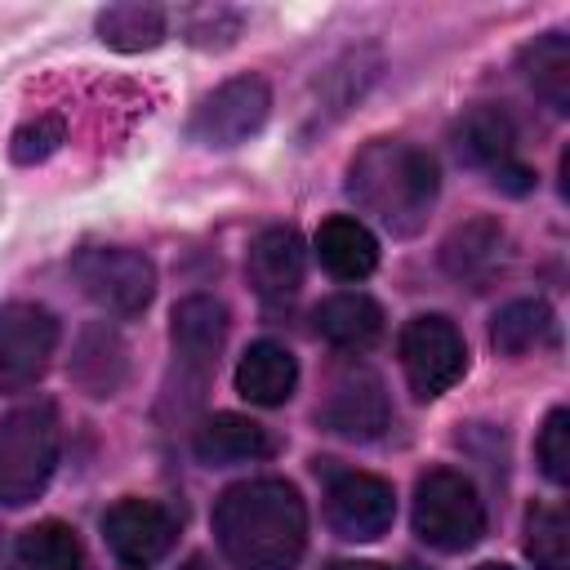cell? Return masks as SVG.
<instances>
[{"instance_id":"603a6c76","label":"cell","mask_w":570,"mask_h":570,"mask_svg":"<svg viewBox=\"0 0 570 570\" xmlns=\"http://www.w3.org/2000/svg\"><path fill=\"white\" fill-rule=\"evenodd\" d=\"M521 67H525L530 89L548 98L552 111H570V40L561 31H548L534 45H525Z\"/></svg>"},{"instance_id":"ffe728a7","label":"cell","mask_w":570,"mask_h":570,"mask_svg":"<svg viewBox=\"0 0 570 570\" xmlns=\"http://www.w3.org/2000/svg\"><path fill=\"white\" fill-rule=\"evenodd\" d=\"M454 142H459V156H463V160H472V165H494V169H499V165L512 160L517 129H512V120H508L503 107L481 102V107H472V111L459 120Z\"/></svg>"},{"instance_id":"d4e9b609","label":"cell","mask_w":570,"mask_h":570,"mask_svg":"<svg viewBox=\"0 0 570 570\" xmlns=\"http://www.w3.org/2000/svg\"><path fill=\"white\" fill-rule=\"evenodd\" d=\"M525 557L534 570H570V525L557 503H539L525 517Z\"/></svg>"},{"instance_id":"ba28073f","label":"cell","mask_w":570,"mask_h":570,"mask_svg":"<svg viewBox=\"0 0 570 570\" xmlns=\"http://www.w3.org/2000/svg\"><path fill=\"white\" fill-rule=\"evenodd\" d=\"M267 111H272L267 80L263 76H232L214 94L200 98L187 129L200 147H236L267 125Z\"/></svg>"},{"instance_id":"2e32d148","label":"cell","mask_w":570,"mask_h":570,"mask_svg":"<svg viewBox=\"0 0 570 570\" xmlns=\"http://www.w3.org/2000/svg\"><path fill=\"white\" fill-rule=\"evenodd\" d=\"M316 258L334 281H365L379 267V240L361 218L334 214L316 232Z\"/></svg>"},{"instance_id":"9a60e30c","label":"cell","mask_w":570,"mask_h":570,"mask_svg":"<svg viewBox=\"0 0 570 570\" xmlns=\"http://www.w3.org/2000/svg\"><path fill=\"white\" fill-rule=\"evenodd\" d=\"M196 459L209 463V468H227V463H249V459H267L272 454V436L263 423H254L249 414H209L200 428H196V441H191Z\"/></svg>"},{"instance_id":"7c38bea8","label":"cell","mask_w":570,"mask_h":570,"mask_svg":"<svg viewBox=\"0 0 570 570\" xmlns=\"http://www.w3.org/2000/svg\"><path fill=\"white\" fill-rule=\"evenodd\" d=\"M169 338H174V356L178 365L196 379V387L209 379L223 343H227V307L214 294H187L174 307L169 321Z\"/></svg>"},{"instance_id":"7402d4cb","label":"cell","mask_w":570,"mask_h":570,"mask_svg":"<svg viewBox=\"0 0 570 570\" xmlns=\"http://www.w3.org/2000/svg\"><path fill=\"white\" fill-rule=\"evenodd\" d=\"M499 254H503V227L490 218H472L445 240L441 263L454 281H485L494 272Z\"/></svg>"},{"instance_id":"7a4b0ae2","label":"cell","mask_w":570,"mask_h":570,"mask_svg":"<svg viewBox=\"0 0 570 570\" xmlns=\"http://www.w3.org/2000/svg\"><path fill=\"white\" fill-rule=\"evenodd\" d=\"M436 160L401 138H374L347 165V196L392 236H414L436 205Z\"/></svg>"},{"instance_id":"e0dca14e","label":"cell","mask_w":570,"mask_h":570,"mask_svg":"<svg viewBox=\"0 0 570 570\" xmlns=\"http://www.w3.org/2000/svg\"><path fill=\"white\" fill-rule=\"evenodd\" d=\"M316 334L334 347H370L383 334V307L370 294L343 289L316 307Z\"/></svg>"},{"instance_id":"8fae6325","label":"cell","mask_w":570,"mask_h":570,"mask_svg":"<svg viewBox=\"0 0 570 570\" xmlns=\"http://www.w3.org/2000/svg\"><path fill=\"white\" fill-rule=\"evenodd\" d=\"M316 419H321L325 432L347 436V441H374V436H383V428L392 423V405H387L383 379L370 374V370L343 374L330 387V396L316 410Z\"/></svg>"},{"instance_id":"3957f363","label":"cell","mask_w":570,"mask_h":570,"mask_svg":"<svg viewBox=\"0 0 570 570\" xmlns=\"http://www.w3.org/2000/svg\"><path fill=\"white\" fill-rule=\"evenodd\" d=\"M58 445L62 423L53 401L18 405L0 423V508H22L49 485L58 468Z\"/></svg>"},{"instance_id":"8992f818","label":"cell","mask_w":570,"mask_h":570,"mask_svg":"<svg viewBox=\"0 0 570 570\" xmlns=\"http://www.w3.org/2000/svg\"><path fill=\"white\" fill-rule=\"evenodd\" d=\"M401 370L419 401L450 392L468 370V343L450 316H414L401 330Z\"/></svg>"},{"instance_id":"9c48e42d","label":"cell","mask_w":570,"mask_h":570,"mask_svg":"<svg viewBox=\"0 0 570 570\" xmlns=\"http://www.w3.org/2000/svg\"><path fill=\"white\" fill-rule=\"evenodd\" d=\"M174 534H178V517L156 499H120L102 512V539L111 557L129 570L156 566L174 548Z\"/></svg>"},{"instance_id":"d6a6232c","label":"cell","mask_w":570,"mask_h":570,"mask_svg":"<svg viewBox=\"0 0 570 570\" xmlns=\"http://www.w3.org/2000/svg\"><path fill=\"white\" fill-rule=\"evenodd\" d=\"M183 570H205V561H200V557H191V561H187Z\"/></svg>"},{"instance_id":"cb8c5ba5","label":"cell","mask_w":570,"mask_h":570,"mask_svg":"<svg viewBox=\"0 0 570 570\" xmlns=\"http://www.w3.org/2000/svg\"><path fill=\"white\" fill-rule=\"evenodd\" d=\"M18 561L22 570H80L85 552L71 525L62 521H40L31 530H22L18 539Z\"/></svg>"},{"instance_id":"277c9868","label":"cell","mask_w":570,"mask_h":570,"mask_svg":"<svg viewBox=\"0 0 570 570\" xmlns=\"http://www.w3.org/2000/svg\"><path fill=\"white\" fill-rule=\"evenodd\" d=\"M414 534L436 552H468L485 534V503L454 468H432L414 485Z\"/></svg>"},{"instance_id":"4dcf8cb0","label":"cell","mask_w":570,"mask_h":570,"mask_svg":"<svg viewBox=\"0 0 570 570\" xmlns=\"http://www.w3.org/2000/svg\"><path fill=\"white\" fill-rule=\"evenodd\" d=\"M0 570H9V548H4V539H0Z\"/></svg>"},{"instance_id":"f1b7e54d","label":"cell","mask_w":570,"mask_h":570,"mask_svg":"<svg viewBox=\"0 0 570 570\" xmlns=\"http://www.w3.org/2000/svg\"><path fill=\"white\" fill-rule=\"evenodd\" d=\"M494 183H499L503 191H530V187H534L530 169H521V165H499V169H494Z\"/></svg>"},{"instance_id":"f546056e","label":"cell","mask_w":570,"mask_h":570,"mask_svg":"<svg viewBox=\"0 0 570 570\" xmlns=\"http://www.w3.org/2000/svg\"><path fill=\"white\" fill-rule=\"evenodd\" d=\"M330 570H387V566H379V561H334Z\"/></svg>"},{"instance_id":"6da1fadb","label":"cell","mask_w":570,"mask_h":570,"mask_svg":"<svg viewBox=\"0 0 570 570\" xmlns=\"http://www.w3.org/2000/svg\"><path fill=\"white\" fill-rule=\"evenodd\" d=\"M214 534L236 570H294L307 548V508L281 476H254L214 503Z\"/></svg>"},{"instance_id":"44dd1931","label":"cell","mask_w":570,"mask_h":570,"mask_svg":"<svg viewBox=\"0 0 570 570\" xmlns=\"http://www.w3.org/2000/svg\"><path fill=\"white\" fill-rule=\"evenodd\" d=\"M552 330H557V321H552V307L543 298H512L508 307L494 312L490 343L503 356H525V352L543 347L552 338Z\"/></svg>"},{"instance_id":"52a82bcc","label":"cell","mask_w":570,"mask_h":570,"mask_svg":"<svg viewBox=\"0 0 570 570\" xmlns=\"http://www.w3.org/2000/svg\"><path fill=\"white\" fill-rule=\"evenodd\" d=\"M58 352V316L40 303L0 307V392H27L40 383Z\"/></svg>"},{"instance_id":"d6986e66","label":"cell","mask_w":570,"mask_h":570,"mask_svg":"<svg viewBox=\"0 0 570 570\" xmlns=\"http://www.w3.org/2000/svg\"><path fill=\"white\" fill-rule=\"evenodd\" d=\"M98 40L116 53H147L165 40V9L160 4H142V0H125V4H107L98 13Z\"/></svg>"},{"instance_id":"5b68a950","label":"cell","mask_w":570,"mask_h":570,"mask_svg":"<svg viewBox=\"0 0 570 570\" xmlns=\"http://www.w3.org/2000/svg\"><path fill=\"white\" fill-rule=\"evenodd\" d=\"M71 276L85 289L94 307L107 316H142L151 294H156V267L147 254L125 249V245H89L71 258Z\"/></svg>"},{"instance_id":"5bb4252c","label":"cell","mask_w":570,"mask_h":570,"mask_svg":"<svg viewBox=\"0 0 570 570\" xmlns=\"http://www.w3.org/2000/svg\"><path fill=\"white\" fill-rule=\"evenodd\" d=\"M298 387V361L289 347L272 343V338H258L245 347L240 365H236V392L249 401V405H285Z\"/></svg>"},{"instance_id":"4fadbf2b","label":"cell","mask_w":570,"mask_h":570,"mask_svg":"<svg viewBox=\"0 0 570 570\" xmlns=\"http://www.w3.org/2000/svg\"><path fill=\"white\" fill-rule=\"evenodd\" d=\"M249 285L258 298L267 303H281V298H294L298 285H303V267H307V245L294 227H263L254 240H249Z\"/></svg>"},{"instance_id":"1f68e13d","label":"cell","mask_w":570,"mask_h":570,"mask_svg":"<svg viewBox=\"0 0 570 570\" xmlns=\"http://www.w3.org/2000/svg\"><path fill=\"white\" fill-rule=\"evenodd\" d=\"M476 570H512V566H503V561H485V566H476Z\"/></svg>"},{"instance_id":"30bf717a","label":"cell","mask_w":570,"mask_h":570,"mask_svg":"<svg viewBox=\"0 0 570 570\" xmlns=\"http://www.w3.org/2000/svg\"><path fill=\"white\" fill-rule=\"evenodd\" d=\"M325 517L334 525V534L343 539H379L392 530L396 517V494L383 476L370 472H338L325 490Z\"/></svg>"},{"instance_id":"4316f807","label":"cell","mask_w":570,"mask_h":570,"mask_svg":"<svg viewBox=\"0 0 570 570\" xmlns=\"http://www.w3.org/2000/svg\"><path fill=\"white\" fill-rule=\"evenodd\" d=\"M534 454H539V468L552 485H566L570 481V414L557 405L543 428H539V441H534Z\"/></svg>"},{"instance_id":"484cf974","label":"cell","mask_w":570,"mask_h":570,"mask_svg":"<svg viewBox=\"0 0 570 570\" xmlns=\"http://www.w3.org/2000/svg\"><path fill=\"white\" fill-rule=\"evenodd\" d=\"M183 36L196 49H227L240 36V13L227 4H196L183 13Z\"/></svg>"},{"instance_id":"ac0fdd59","label":"cell","mask_w":570,"mask_h":570,"mask_svg":"<svg viewBox=\"0 0 570 570\" xmlns=\"http://www.w3.org/2000/svg\"><path fill=\"white\" fill-rule=\"evenodd\" d=\"M71 379L89 392V396H116V387L125 383V343L116 330L107 325H89L76 343L71 356Z\"/></svg>"},{"instance_id":"83f0119b","label":"cell","mask_w":570,"mask_h":570,"mask_svg":"<svg viewBox=\"0 0 570 570\" xmlns=\"http://www.w3.org/2000/svg\"><path fill=\"white\" fill-rule=\"evenodd\" d=\"M62 138H67L62 116H36V120H27V125L13 134L9 156H13L18 165H40V160H49V156L62 147Z\"/></svg>"}]
</instances>
